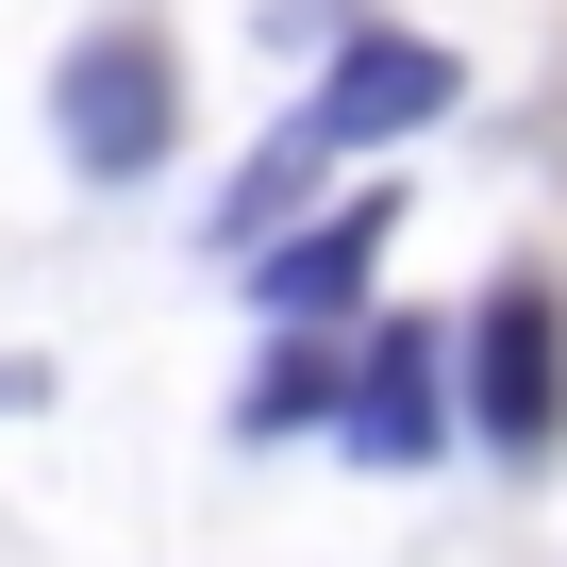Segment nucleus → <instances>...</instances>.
I'll return each instance as SVG.
<instances>
[{
	"label": "nucleus",
	"instance_id": "f257e3e1",
	"mask_svg": "<svg viewBox=\"0 0 567 567\" xmlns=\"http://www.w3.org/2000/svg\"><path fill=\"white\" fill-rule=\"evenodd\" d=\"M51 134H68L84 184H151V167L184 151V68H167V34H151V18H101V34L51 68Z\"/></svg>",
	"mask_w": 567,
	"mask_h": 567
},
{
	"label": "nucleus",
	"instance_id": "f03ea898",
	"mask_svg": "<svg viewBox=\"0 0 567 567\" xmlns=\"http://www.w3.org/2000/svg\"><path fill=\"white\" fill-rule=\"evenodd\" d=\"M467 434L484 451H550L567 434V301L534 267L484 284V318H467Z\"/></svg>",
	"mask_w": 567,
	"mask_h": 567
},
{
	"label": "nucleus",
	"instance_id": "7ed1b4c3",
	"mask_svg": "<svg viewBox=\"0 0 567 567\" xmlns=\"http://www.w3.org/2000/svg\"><path fill=\"white\" fill-rule=\"evenodd\" d=\"M384 234H401V184H351V200H318L301 234H267V250H250V301H267L284 334H334V318L368 301Z\"/></svg>",
	"mask_w": 567,
	"mask_h": 567
},
{
	"label": "nucleus",
	"instance_id": "20e7f679",
	"mask_svg": "<svg viewBox=\"0 0 567 567\" xmlns=\"http://www.w3.org/2000/svg\"><path fill=\"white\" fill-rule=\"evenodd\" d=\"M451 84H467V68H451L434 34H334V68H318V101H301V117H318L334 151H384V134L451 117Z\"/></svg>",
	"mask_w": 567,
	"mask_h": 567
},
{
	"label": "nucleus",
	"instance_id": "39448f33",
	"mask_svg": "<svg viewBox=\"0 0 567 567\" xmlns=\"http://www.w3.org/2000/svg\"><path fill=\"white\" fill-rule=\"evenodd\" d=\"M368 467H434L451 451V351L417 334V318H384L368 351H351V417H334Z\"/></svg>",
	"mask_w": 567,
	"mask_h": 567
},
{
	"label": "nucleus",
	"instance_id": "423d86ee",
	"mask_svg": "<svg viewBox=\"0 0 567 567\" xmlns=\"http://www.w3.org/2000/svg\"><path fill=\"white\" fill-rule=\"evenodd\" d=\"M334 417H351V351L334 334H284L250 368V401H234V434H334Z\"/></svg>",
	"mask_w": 567,
	"mask_h": 567
}]
</instances>
